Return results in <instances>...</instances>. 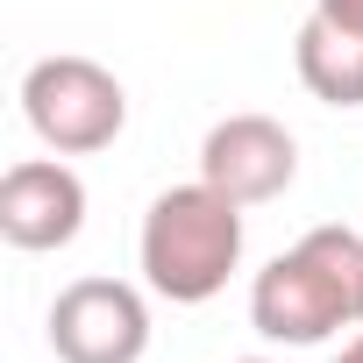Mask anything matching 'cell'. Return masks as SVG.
Wrapping results in <instances>:
<instances>
[{"mask_svg":"<svg viewBox=\"0 0 363 363\" xmlns=\"http://www.w3.org/2000/svg\"><path fill=\"white\" fill-rule=\"evenodd\" d=\"M86 228V178L57 157H22L0 171V235L15 250H65Z\"/></svg>","mask_w":363,"mask_h":363,"instance_id":"8992f818","label":"cell"},{"mask_svg":"<svg viewBox=\"0 0 363 363\" xmlns=\"http://www.w3.org/2000/svg\"><path fill=\"white\" fill-rule=\"evenodd\" d=\"M320 15H335V22H349V29H363V0H313Z\"/></svg>","mask_w":363,"mask_h":363,"instance_id":"ba28073f","label":"cell"},{"mask_svg":"<svg viewBox=\"0 0 363 363\" xmlns=\"http://www.w3.org/2000/svg\"><path fill=\"white\" fill-rule=\"evenodd\" d=\"M200 178L214 193H228L235 207H264L299 178V143L271 114H228L200 143Z\"/></svg>","mask_w":363,"mask_h":363,"instance_id":"5b68a950","label":"cell"},{"mask_svg":"<svg viewBox=\"0 0 363 363\" xmlns=\"http://www.w3.org/2000/svg\"><path fill=\"white\" fill-rule=\"evenodd\" d=\"M335 363H363V335H356V342H349V349H342Z\"/></svg>","mask_w":363,"mask_h":363,"instance_id":"9c48e42d","label":"cell"},{"mask_svg":"<svg viewBox=\"0 0 363 363\" xmlns=\"http://www.w3.org/2000/svg\"><path fill=\"white\" fill-rule=\"evenodd\" d=\"M143 278L157 299L171 306H207L228 271L242 264V207L228 193H214L207 178H193V186H171L150 200L143 214Z\"/></svg>","mask_w":363,"mask_h":363,"instance_id":"7a4b0ae2","label":"cell"},{"mask_svg":"<svg viewBox=\"0 0 363 363\" xmlns=\"http://www.w3.org/2000/svg\"><path fill=\"white\" fill-rule=\"evenodd\" d=\"M356 320H363V235L356 228H306L250 285V328L271 342L306 349Z\"/></svg>","mask_w":363,"mask_h":363,"instance_id":"6da1fadb","label":"cell"},{"mask_svg":"<svg viewBox=\"0 0 363 363\" xmlns=\"http://www.w3.org/2000/svg\"><path fill=\"white\" fill-rule=\"evenodd\" d=\"M50 349L57 363H143L150 349V306L121 278H72L50 306Z\"/></svg>","mask_w":363,"mask_h":363,"instance_id":"277c9868","label":"cell"},{"mask_svg":"<svg viewBox=\"0 0 363 363\" xmlns=\"http://www.w3.org/2000/svg\"><path fill=\"white\" fill-rule=\"evenodd\" d=\"M242 363H264V356H242Z\"/></svg>","mask_w":363,"mask_h":363,"instance_id":"30bf717a","label":"cell"},{"mask_svg":"<svg viewBox=\"0 0 363 363\" xmlns=\"http://www.w3.org/2000/svg\"><path fill=\"white\" fill-rule=\"evenodd\" d=\"M22 114L57 157H93L128 128V93L93 57H36L22 72Z\"/></svg>","mask_w":363,"mask_h":363,"instance_id":"3957f363","label":"cell"},{"mask_svg":"<svg viewBox=\"0 0 363 363\" xmlns=\"http://www.w3.org/2000/svg\"><path fill=\"white\" fill-rule=\"evenodd\" d=\"M292 65H299V86L328 107H363V29L335 22V15H306L299 22V43H292Z\"/></svg>","mask_w":363,"mask_h":363,"instance_id":"52a82bcc","label":"cell"}]
</instances>
